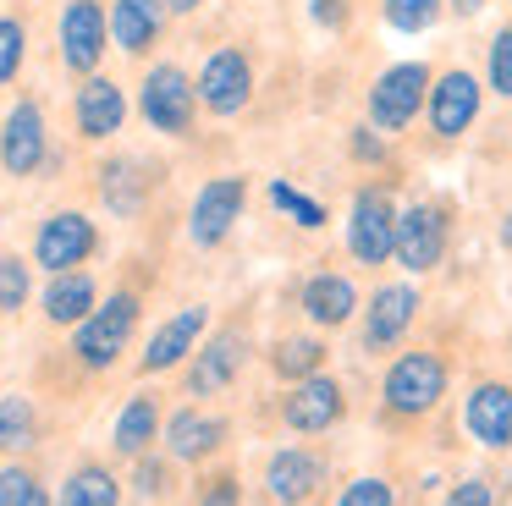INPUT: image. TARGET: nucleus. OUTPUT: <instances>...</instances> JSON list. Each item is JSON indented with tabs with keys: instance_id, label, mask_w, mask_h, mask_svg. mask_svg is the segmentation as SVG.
<instances>
[{
	"instance_id": "a18cd8bd",
	"label": "nucleus",
	"mask_w": 512,
	"mask_h": 506,
	"mask_svg": "<svg viewBox=\"0 0 512 506\" xmlns=\"http://www.w3.org/2000/svg\"><path fill=\"white\" fill-rule=\"evenodd\" d=\"M314 506H325V501H314Z\"/></svg>"
},
{
	"instance_id": "ddd939ff",
	"label": "nucleus",
	"mask_w": 512,
	"mask_h": 506,
	"mask_svg": "<svg viewBox=\"0 0 512 506\" xmlns=\"http://www.w3.org/2000/svg\"><path fill=\"white\" fill-rule=\"evenodd\" d=\"M199 105L210 110V116H243L248 99H254V55L243 50V44H221V50L204 55L199 66Z\"/></svg>"
},
{
	"instance_id": "4be33fe9",
	"label": "nucleus",
	"mask_w": 512,
	"mask_h": 506,
	"mask_svg": "<svg viewBox=\"0 0 512 506\" xmlns=\"http://www.w3.org/2000/svg\"><path fill=\"white\" fill-rule=\"evenodd\" d=\"M166 0H111V39L122 55H149L166 33Z\"/></svg>"
},
{
	"instance_id": "c85d7f7f",
	"label": "nucleus",
	"mask_w": 512,
	"mask_h": 506,
	"mask_svg": "<svg viewBox=\"0 0 512 506\" xmlns=\"http://www.w3.org/2000/svg\"><path fill=\"white\" fill-rule=\"evenodd\" d=\"M446 17V0H380V22L397 33H430Z\"/></svg>"
},
{
	"instance_id": "412c9836",
	"label": "nucleus",
	"mask_w": 512,
	"mask_h": 506,
	"mask_svg": "<svg viewBox=\"0 0 512 506\" xmlns=\"http://www.w3.org/2000/svg\"><path fill=\"white\" fill-rule=\"evenodd\" d=\"M72 127H78L83 143H105L127 127V88L116 77L94 72L78 83V99H72Z\"/></svg>"
},
{
	"instance_id": "c03bdc74",
	"label": "nucleus",
	"mask_w": 512,
	"mask_h": 506,
	"mask_svg": "<svg viewBox=\"0 0 512 506\" xmlns=\"http://www.w3.org/2000/svg\"><path fill=\"white\" fill-rule=\"evenodd\" d=\"M501 248L512 253V209H507V215H501Z\"/></svg>"
},
{
	"instance_id": "f03ea898",
	"label": "nucleus",
	"mask_w": 512,
	"mask_h": 506,
	"mask_svg": "<svg viewBox=\"0 0 512 506\" xmlns=\"http://www.w3.org/2000/svg\"><path fill=\"white\" fill-rule=\"evenodd\" d=\"M138 319H144V292H138V286H116V292L105 297V303L94 308L83 325H72V341H67L72 363H78V369H89V374L116 369V358L133 347Z\"/></svg>"
},
{
	"instance_id": "cd10ccee",
	"label": "nucleus",
	"mask_w": 512,
	"mask_h": 506,
	"mask_svg": "<svg viewBox=\"0 0 512 506\" xmlns=\"http://www.w3.org/2000/svg\"><path fill=\"white\" fill-rule=\"evenodd\" d=\"M39 440V407L34 396H0V457H17Z\"/></svg>"
},
{
	"instance_id": "49530a36",
	"label": "nucleus",
	"mask_w": 512,
	"mask_h": 506,
	"mask_svg": "<svg viewBox=\"0 0 512 506\" xmlns=\"http://www.w3.org/2000/svg\"><path fill=\"white\" fill-rule=\"evenodd\" d=\"M507 6H512V0H507Z\"/></svg>"
},
{
	"instance_id": "72a5a7b5",
	"label": "nucleus",
	"mask_w": 512,
	"mask_h": 506,
	"mask_svg": "<svg viewBox=\"0 0 512 506\" xmlns=\"http://www.w3.org/2000/svg\"><path fill=\"white\" fill-rule=\"evenodd\" d=\"M336 506H397V484L386 473H358V479L342 484Z\"/></svg>"
},
{
	"instance_id": "0eeeda50",
	"label": "nucleus",
	"mask_w": 512,
	"mask_h": 506,
	"mask_svg": "<svg viewBox=\"0 0 512 506\" xmlns=\"http://www.w3.org/2000/svg\"><path fill=\"white\" fill-rule=\"evenodd\" d=\"M452 220H457V209L441 193H424L413 204H402L391 264H402L408 275H435L446 264V248H452Z\"/></svg>"
},
{
	"instance_id": "1a4fd4ad",
	"label": "nucleus",
	"mask_w": 512,
	"mask_h": 506,
	"mask_svg": "<svg viewBox=\"0 0 512 506\" xmlns=\"http://www.w3.org/2000/svg\"><path fill=\"white\" fill-rule=\"evenodd\" d=\"M424 314V292L413 281H380L369 292V303L358 308V352L364 358H380V352L408 347L413 325Z\"/></svg>"
},
{
	"instance_id": "79ce46f5",
	"label": "nucleus",
	"mask_w": 512,
	"mask_h": 506,
	"mask_svg": "<svg viewBox=\"0 0 512 506\" xmlns=\"http://www.w3.org/2000/svg\"><path fill=\"white\" fill-rule=\"evenodd\" d=\"M490 0H446V11H457V17H479Z\"/></svg>"
},
{
	"instance_id": "7ed1b4c3",
	"label": "nucleus",
	"mask_w": 512,
	"mask_h": 506,
	"mask_svg": "<svg viewBox=\"0 0 512 506\" xmlns=\"http://www.w3.org/2000/svg\"><path fill=\"white\" fill-rule=\"evenodd\" d=\"M397 182L402 176H369V182L353 187V204H347V253L364 270H380L391 264V248H397Z\"/></svg>"
},
{
	"instance_id": "2f4dec72",
	"label": "nucleus",
	"mask_w": 512,
	"mask_h": 506,
	"mask_svg": "<svg viewBox=\"0 0 512 506\" xmlns=\"http://www.w3.org/2000/svg\"><path fill=\"white\" fill-rule=\"evenodd\" d=\"M133 490L144 495V501H166V495L177 490V462L144 451V457H138V468H133Z\"/></svg>"
},
{
	"instance_id": "bb28decb",
	"label": "nucleus",
	"mask_w": 512,
	"mask_h": 506,
	"mask_svg": "<svg viewBox=\"0 0 512 506\" xmlns=\"http://www.w3.org/2000/svg\"><path fill=\"white\" fill-rule=\"evenodd\" d=\"M56 506H122V479H116L105 462L83 457L78 468L61 479L56 490Z\"/></svg>"
},
{
	"instance_id": "39448f33",
	"label": "nucleus",
	"mask_w": 512,
	"mask_h": 506,
	"mask_svg": "<svg viewBox=\"0 0 512 506\" xmlns=\"http://www.w3.org/2000/svg\"><path fill=\"white\" fill-rule=\"evenodd\" d=\"M347 413H353V396H347V380L331 369L281 385V396H276V424L298 440H320L331 429H342Z\"/></svg>"
},
{
	"instance_id": "a878e982",
	"label": "nucleus",
	"mask_w": 512,
	"mask_h": 506,
	"mask_svg": "<svg viewBox=\"0 0 512 506\" xmlns=\"http://www.w3.org/2000/svg\"><path fill=\"white\" fill-rule=\"evenodd\" d=\"M100 198H105V209L111 215H122V220H133L138 209L149 204V171L138 160H127V154H116V160H105L100 165Z\"/></svg>"
},
{
	"instance_id": "393cba45",
	"label": "nucleus",
	"mask_w": 512,
	"mask_h": 506,
	"mask_svg": "<svg viewBox=\"0 0 512 506\" xmlns=\"http://www.w3.org/2000/svg\"><path fill=\"white\" fill-rule=\"evenodd\" d=\"M265 363H270V374H276L281 385L309 380V374L331 369V341H325L320 330H314V336H276L270 352H265Z\"/></svg>"
},
{
	"instance_id": "9d476101",
	"label": "nucleus",
	"mask_w": 512,
	"mask_h": 506,
	"mask_svg": "<svg viewBox=\"0 0 512 506\" xmlns=\"http://www.w3.org/2000/svg\"><path fill=\"white\" fill-rule=\"evenodd\" d=\"M199 110H204L199 105V83H193L177 61H160V66L144 72V83H138V116H144L155 132H166V138H193Z\"/></svg>"
},
{
	"instance_id": "2eb2a0df",
	"label": "nucleus",
	"mask_w": 512,
	"mask_h": 506,
	"mask_svg": "<svg viewBox=\"0 0 512 506\" xmlns=\"http://www.w3.org/2000/svg\"><path fill=\"white\" fill-rule=\"evenodd\" d=\"M100 253V226H94L83 209H56V215L39 220L34 231V264L50 275L61 270H83V264Z\"/></svg>"
},
{
	"instance_id": "5701e85b",
	"label": "nucleus",
	"mask_w": 512,
	"mask_h": 506,
	"mask_svg": "<svg viewBox=\"0 0 512 506\" xmlns=\"http://www.w3.org/2000/svg\"><path fill=\"white\" fill-rule=\"evenodd\" d=\"M160 429H166V418H160V396H155V391H138V396H127V407L116 413V429H111V446H116V457L138 462V457H144V451L160 440Z\"/></svg>"
},
{
	"instance_id": "20e7f679",
	"label": "nucleus",
	"mask_w": 512,
	"mask_h": 506,
	"mask_svg": "<svg viewBox=\"0 0 512 506\" xmlns=\"http://www.w3.org/2000/svg\"><path fill=\"white\" fill-rule=\"evenodd\" d=\"M248 358H254V330H248V314L226 319L221 330L193 347V358L182 363V396L193 402H210V396H226L237 380H243Z\"/></svg>"
},
{
	"instance_id": "c9c22d12",
	"label": "nucleus",
	"mask_w": 512,
	"mask_h": 506,
	"mask_svg": "<svg viewBox=\"0 0 512 506\" xmlns=\"http://www.w3.org/2000/svg\"><path fill=\"white\" fill-rule=\"evenodd\" d=\"M193 506H243V479H237V468L204 473L199 490H193Z\"/></svg>"
},
{
	"instance_id": "a19ab883",
	"label": "nucleus",
	"mask_w": 512,
	"mask_h": 506,
	"mask_svg": "<svg viewBox=\"0 0 512 506\" xmlns=\"http://www.w3.org/2000/svg\"><path fill=\"white\" fill-rule=\"evenodd\" d=\"M17 506H56V495H50L45 484L34 479V484H28V490H23V501H17Z\"/></svg>"
},
{
	"instance_id": "e433bc0d",
	"label": "nucleus",
	"mask_w": 512,
	"mask_h": 506,
	"mask_svg": "<svg viewBox=\"0 0 512 506\" xmlns=\"http://www.w3.org/2000/svg\"><path fill=\"white\" fill-rule=\"evenodd\" d=\"M270 204L287 209V215L298 220V226H309V231L325 226V204H314L309 193H298V187H287V182H270Z\"/></svg>"
},
{
	"instance_id": "9b49d317",
	"label": "nucleus",
	"mask_w": 512,
	"mask_h": 506,
	"mask_svg": "<svg viewBox=\"0 0 512 506\" xmlns=\"http://www.w3.org/2000/svg\"><path fill=\"white\" fill-rule=\"evenodd\" d=\"M479 110H485V83H479L468 66H441L424 99V127L435 143H463L474 132Z\"/></svg>"
},
{
	"instance_id": "58836bf2",
	"label": "nucleus",
	"mask_w": 512,
	"mask_h": 506,
	"mask_svg": "<svg viewBox=\"0 0 512 506\" xmlns=\"http://www.w3.org/2000/svg\"><path fill=\"white\" fill-rule=\"evenodd\" d=\"M353 11H358V0H309L314 28H325V33H347L353 28Z\"/></svg>"
},
{
	"instance_id": "4468645a",
	"label": "nucleus",
	"mask_w": 512,
	"mask_h": 506,
	"mask_svg": "<svg viewBox=\"0 0 512 506\" xmlns=\"http://www.w3.org/2000/svg\"><path fill=\"white\" fill-rule=\"evenodd\" d=\"M160 440H166L171 462H182V468H204V462H215L226 446H232V418L210 413L204 402H188V407H177V413L166 418Z\"/></svg>"
},
{
	"instance_id": "b1692460",
	"label": "nucleus",
	"mask_w": 512,
	"mask_h": 506,
	"mask_svg": "<svg viewBox=\"0 0 512 506\" xmlns=\"http://www.w3.org/2000/svg\"><path fill=\"white\" fill-rule=\"evenodd\" d=\"M45 319L50 325H83V319L100 308V286H94V275L89 270H61V275H50V286H45Z\"/></svg>"
},
{
	"instance_id": "c756f323",
	"label": "nucleus",
	"mask_w": 512,
	"mask_h": 506,
	"mask_svg": "<svg viewBox=\"0 0 512 506\" xmlns=\"http://www.w3.org/2000/svg\"><path fill=\"white\" fill-rule=\"evenodd\" d=\"M34 292V264L23 253H0V314H23Z\"/></svg>"
},
{
	"instance_id": "37998d69",
	"label": "nucleus",
	"mask_w": 512,
	"mask_h": 506,
	"mask_svg": "<svg viewBox=\"0 0 512 506\" xmlns=\"http://www.w3.org/2000/svg\"><path fill=\"white\" fill-rule=\"evenodd\" d=\"M210 0H166V11L171 17H193V11H204Z\"/></svg>"
},
{
	"instance_id": "f3484780",
	"label": "nucleus",
	"mask_w": 512,
	"mask_h": 506,
	"mask_svg": "<svg viewBox=\"0 0 512 506\" xmlns=\"http://www.w3.org/2000/svg\"><path fill=\"white\" fill-rule=\"evenodd\" d=\"M50 165V127L39 99H17L0 121V171L6 176H39Z\"/></svg>"
},
{
	"instance_id": "4c0bfd02",
	"label": "nucleus",
	"mask_w": 512,
	"mask_h": 506,
	"mask_svg": "<svg viewBox=\"0 0 512 506\" xmlns=\"http://www.w3.org/2000/svg\"><path fill=\"white\" fill-rule=\"evenodd\" d=\"M441 506H496V484H490L485 473H468V479H457L452 490H446Z\"/></svg>"
},
{
	"instance_id": "f8f14e48",
	"label": "nucleus",
	"mask_w": 512,
	"mask_h": 506,
	"mask_svg": "<svg viewBox=\"0 0 512 506\" xmlns=\"http://www.w3.org/2000/svg\"><path fill=\"white\" fill-rule=\"evenodd\" d=\"M457 424L490 457L512 451V380L507 374H479V380H468V391L457 396Z\"/></svg>"
},
{
	"instance_id": "473e14b6",
	"label": "nucleus",
	"mask_w": 512,
	"mask_h": 506,
	"mask_svg": "<svg viewBox=\"0 0 512 506\" xmlns=\"http://www.w3.org/2000/svg\"><path fill=\"white\" fill-rule=\"evenodd\" d=\"M28 61V22L23 17H0V88L17 83Z\"/></svg>"
},
{
	"instance_id": "423d86ee",
	"label": "nucleus",
	"mask_w": 512,
	"mask_h": 506,
	"mask_svg": "<svg viewBox=\"0 0 512 506\" xmlns=\"http://www.w3.org/2000/svg\"><path fill=\"white\" fill-rule=\"evenodd\" d=\"M336 473V451L320 446V440H292V446H276L265 457V501L270 506H314L325 490H331Z\"/></svg>"
},
{
	"instance_id": "f704fd0d",
	"label": "nucleus",
	"mask_w": 512,
	"mask_h": 506,
	"mask_svg": "<svg viewBox=\"0 0 512 506\" xmlns=\"http://www.w3.org/2000/svg\"><path fill=\"white\" fill-rule=\"evenodd\" d=\"M485 83H490V94L512 99V22L496 28V39L485 50Z\"/></svg>"
},
{
	"instance_id": "6ab92c4d",
	"label": "nucleus",
	"mask_w": 512,
	"mask_h": 506,
	"mask_svg": "<svg viewBox=\"0 0 512 506\" xmlns=\"http://www.w3.org/2000/svg\"><path fill=\"white\" fill-rule=\"evenodd\" d=\"M210 336V303H188V308H177V314L166 319V325L149 336V347H144V358H138V374H171V369H182V363L193 358V347Z\"/></svg>"
},
{
	"instance_id": "a211bd4d",
	"label": "nucleus",
	"mask_w": 512,
	"mask_h": 506,
	"mask_svg": "<svg viewBox=\"0 0 512 506\" xmlns=\"http://www.w3.org/2000/svg\"><path fill=\"white\" fill-rule=\"evenodd\" d=\"M243 209H248V176H210L199 187V198H193V215H188L193 248H221L237 231Z\"/></svg>"
},
{
	"instance_id": "f257e3e1",
	"label": "nucleus",
	"mask_w": 512,
	"mask_h": 506,
	"mask_svg": "<svg viewBox=\"0 0 512 506\" xmlns=\"http://www.w3.org/2000/svg\"><path fill=\"white\" fill-rule=\"evenodd\" d=\"M446 396H452V347L446 341L397 347L375 391V429L397 440L424 435V424L446 407Z\"/></svg>"
},
{
	"instance_id": "7c9ffc66",
	"label": "nucleus",
	"mask_w": 512,
	"mask_h": 506,
	"mask_svg": "<svg viewBox=\"0 0 512 506\" xmlns=\"http://www.w3.org/2000/svg\"><path fill=\"white\" fill-rule=\"evenodd\" d=\"M347 154H353V165H364V171H386V176H397V165H391V138L386 132H375L369 121H358L353 132H347Z\"/></svg>"
},
{
	"instance_id": "dca6fc26",
	"label": "nucleus",
	"mask_w": 512,
	"mask_h": 506,
	"mask_svg": "<svg viewBox=\"0 0 512 506\" xmlns=\"http://www.w3.org/2000/svg\"><path fill=\"white\" fill-rule=\"evenodd\" d=\"M56 33H61V66L72 77H94L105 61V44H111V11L100 0H67Z\"/></svg>"
},
{
	"instance_id": "aec40b11",
	"label": "nucleus",
	"mask_w": 512,
	"mask_h": 506,
	"mask_svg": "<svg viewBox=\"0 0 512 506\" xmlns=\"http://www.w3.org/2000/svg\"><path fill=\"white\" fill-rule=\"evenodd\" d=\"M298 308L314 330H347L364 308V297H358V281L347 270H314L298 286Z\"/></svg>"
},
{
	"instance_id": "ea45409f",
	"label": "nucleus",
	"mask_w": 512,
	"mask_h": 506,
	"mask_svg": "<svg viewBox=\"0 0 512 506\" xmlns=\"http://www.w3.org/2000/svg\"><path fill=\"white\" fill-rule=\"evenodd\" d=\"M34 479H39L34 468H23V462H6V468H0V506H17Z\"/></svg>"
},
{
	"instance_id": "6e6552de",
	"label": "nucleus",
	"mask_w": 512,
	"mask_h": 506,
	"mask_svg": "<svg viewBox=\"0 0 512 506\" xmlns=\"http://www.w3.org/2000/svg\"><path fill=\"white\" fill-rule=\"evenodd\" d=\"M430 83H435V66H430V61H391L386 72L369 83V94H364L369 127L386 132V138H402V132H408L413 121L424 116Z\"/></svg>"
}]
</instances>
